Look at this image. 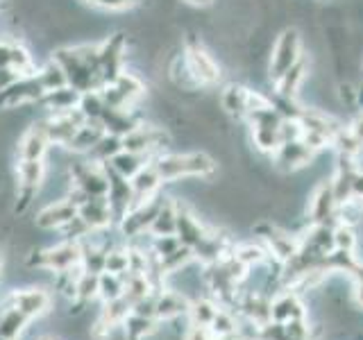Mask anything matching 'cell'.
Segmentation results:
<instances>
[{
  "label": "cell",
  "instance_id": "32",
  "mask_svg": "<svg viewBox=\"0 0 363 340\" xmlns=\"http://www.w3.org/2000/svg\"><path fill=\"white\" fill-rule=\"evenodd\" d=\"M268 247H261V245H255V243H245V245H238L232 256L236 261H241V264L245 268H252V266H259V264H264V261L268 259Z\"/></svg>",
  "mask_w": 363,
  "mask_h": 340
},
{
  "label": "cell",
  "instance_id": "18",
  "mask_svg": "<svg viewBox=\"0 0 363 340\" xmlns=\"http://www.w3.org/2000/svg\"><path fill=\"white\" fill-rule=\"evenodd\" d=\"M252 96L255 91H250L245 86H227L220 96V102H223V109L230 113V116H250V111H252Z\"/></svg>",
  "mask_w": 363,
  "mask_h": 340
},
{
  "label": "cell",
  "instance_id": "24",
  "mask_svg": "<svg viewBox=\"0 0 363 340\" xmlns=\"http://www.w3.org/2000/svg\"><path fill=\"white\" fill-rule=\"evenodd\" d=\"M175 227H177V204L175 202H162L155 220L150 225V236L159 238V236H175Z\"/></svg>",
  "mask_w": 363,
  "mask_h": 340
},
{
  "label": "cell",
  "instance_id": "21",
  "mask_svg": "<svg viewBox=\"0 0 363 340\" xmlns=\"http://www.w3.org/2000/svg\"><path fill=\"white\" fill-rule=\"evenodd\" d=\"M16 175H18V186H21V191L28 193V196H32V193L41 186L43 175H45L43 159H18Z\"/></svg>",
  "mask_w": 363,
  "mask_h": 340
},
{
  "label": "cell",
  "instance_id": "8",
  "mask_svg": "<svg viewBox=\"0 0 363 340\" xmlns=\"http://www.w3.org/2000/svg\"><path fill=\"white\" fill-rule=\"evenodd\" d=\"M123 50H125V39L123 34H113L111 39L105 41V45L98 50V62H100V75L102 82H113L123 71H121V62H123Z\"/></svg>",
  "mask_w": 363,
  "mask_h": 340
},
{
  "label": "cell",
  "instance_id": "29",
  "mask_svg": "<svg viewBox=\"0 0 363 340\" xmlns=\"http://www.w3.org/2000/svg\"><path fill=\"white\" fill-rule=\"evenodd\" d=\"M218 311H220V306L213 300H207V298L196 300L189 306V322L198 327H209Z\"/></svg>",
  "mask_w": 363,
  "mask_h": 340
},
{
  "label": "cell",
  "instance_id": "16",
  "mask_svg": "<svg viewBox=\"0 0 363 340\" xmlns=\"http://www.w3.org/2000/svg\"><path fill=\"white\" fill-rule=\"evenodd\" d=\"M48 145H50V139H48V132H45V125L43 123L34 125V128H30L26 136L21 139L18 159H43L45 152H48Z\"/></svg>",
  "mask_w": 363,
  "mask_h": 340
},
{
  "label": "cell",
  "instance_id": "2",
  "mask_svg": "<svg viewBox=\"0 0 363 340\" xmlns=\"http://www.w3.org/2000/svg\"><path fill=\"white\" fill-rule=\"evenodd\" d=\"M302 60V41H300V34L298 30H284L277 41H275V48H272L270 55V77L277 79L291 71V68Z\"/></svg>",
  "mask_w": 363,
  "mask_h": 340
},
{
  "label": "cell",
  "instance_id": "34",
  "mask_svg": "<svg viewBox=\"0 0 363 340\" xmlns=\"http://www.w3.org/2000/svg\"><path fill=\"white\" fill-rule=\"evenodd\" d=\"M209 332H211L213 338L238 332V320H236V315H234L232 311H227V309H220L218 313H216L213 322L209 324Z\"/></svg>",
  "mask_w": 363,
  "mask_h": 340
},
{
  "label": "cell",
  "instance_id": "15",
  "mask_svg": "<svg viewBox=\"0 0 363 340\" xmlns=\"http://www.w3.org/2000/svg\"><path fill=\"white\" fill-rule=\"evenodd\" d=\"M266 243H268V252L275 256L279 264H289V261L300 252L302 247V241L300 238H295L293 234L289 232H281V230H268V234L264 236Z\"/></svg>",
  "mask_w": 363,
  "mask_h": 340
},
{
  "label": "cell",
  "instance_id": "26",
  "mask_svg": "<svg viewBox=\"0 0 363 340\" xmlns=\"http://www.w3.org/2000/svg\"><path fill=\"white\" fill-rule=\"evenodd\" d=\"M32 317H28L23 311H18L16 306H9V309L0 315V340H16L23 329L28 327Z\"/></svg>",
  "mask_w": 363,
  "mask_h": 340
},
{
  "label": "cell",
  "instance_id": "20",
  "mask_svg": "<svg viewBox=\"0 0 363 340\" xmlns=\"http://www.w3.org/2000/svg\"><path fill=\"white\" fill-rule=\"evenodd\" d=\"M209 232L204 230V227L200 225V220L196 218V215H191L189 211L179 209L177 207V227H175V236L179 238L182 245L186 247H196L204 236H207Z\"/></svg>",
  "mask_w": 363,
  "mask_h": 340
},
{
  "label": "cell",
  "instance_id": "10",
  "mask_svg": "<svg viewBox=\"0 0 363 340\" xmlns=\"http://www.w3.org/2000/svg\"><path fill=\"white\" fill-rule=\"evenodd\" d=\"M336 209H338V202L334 196V186H332V181H325V184L315 188L313 198L309 202V218L315 225H327L336 215Z\"/></svg>",
  "mask_w": 363,
  "mask_h": 340
},
{
  "label": "cell",
  "instance_id": "7",
  "mask_svg": "<svg viewBox=\"0 0 363 340\" xmlns=\"http://www.w3.org/2000/svg\"><path fill=\"white\" fill-rule=\"evenodd\" d=\"M84 113L79 109H71V111H60L55 113L52 118H48L45 125V132H48V139L50 143L57 145H66L71 143V139L75 136V132L79 130V125H84Z\"/></svg>",
  "mask_w": 363,
  "mask_h": 340
},
{
  "label": "cell",
  "instance_id": "5",
  "mask_svg": "<svg viewBox=\"0 0 363 340\" xmlns=\"http://www.w3.org/2000/svg\"><path fill=\"white\" fill-rule=\"evenodd\" d=\"M184 66L193 82L198 84H216L220 79V68L213 57L202 48L200 43H191L184 55Z\"/></svg>",
  "mask_w": 363,
  "mask_h": 340
},
{
  "label": "cell",
  "instance_id": "42",
  "mask_svg": "<svg viewBox=\"0 0 363 340\" xmlns=\"http://www.w3.org/2000/svg\"><path fill=\"white\" fill-rule=\"evenodd\" d=\"M0 266H3V254H0Z\"/></svg>",
  "mask_w": 363,
  "mask_h": 340
},
{
  "label": "cell",
  "instance_id": "43",
  "mask_svg": "<svg viewBox=\"0 0 363 340\" xmlns=\"http://www.w3.org/2000/svg\"><path fill=\"white\" fill-rule=\"evenodd\" d=\"M86 3H96V0H86Z\"/></svg>",
  "mask_w": 363,
  "mask_h": 340
},
{
  "label": "cell",
  "instance_id": "25",
  "mask_svg": "<svg viewBox=\"0 0 363 340\" xmlns=\"http://www.w3.org/2000/svg\"><path fill=\"white\" fill-rule=\"evenodd\" d=\"M107 166H109L111 170H116V173H118L121 177L132 179L143 166H147V157H145V154H139V152L121 150Z\"/></svg>",
  "mask_w": 363,
  "mask_h": 340
},
{
  "label": "cell",
  "instance_id": "28",
  "mask_svg": "<svg viewBox=\"0 0 363 340\" xmlns=\"http://www.w3.org/2000/svg\"><path fill=\"white\" fill-rule=\"evenodd\" d=\"M121 150H123V139H121V136H116V134L107 132L94 147H91L89 154L94 157L96 164H109Z\"/></svg>",
  "mask_w": 363,
  "mask_h": 340
},
{
  "label": "cell",
  "instance_id": "37",
  "mask_svg": "<svg viewBox=\"0 0 363 340\" xmlns=\"http://www.w3.org/2000/svg\"><path fill=\"white\" fill-rule=\"evenodd\" d=\"M136 3V0H96L94 5L102 7V9H111V11H123Z\"/></svg>",
  "mask_w": 363,
  "mask_h": 340
},
{
  "label": "cell",
  "instance_id": "38",
  "mask_svg": "<svg viewBox=\"0 0 363 340\" xmlns=\"http://www.w3.org/2000/svg\"><path fill=\"white\" fill-rule=\"evenodd\" d=\"M352 200H359V204H363V173H357L352 181Z\"/></svg>",
  "mask_w": 363,
  "mask_h": 340
},
{
  "label": "cell",
  "instance_id": "19",
  "mask_svg": "<svg viewBox=\"0 0 363 340\" xmlns=\"http://www.w3.org/2000/svg\"><path fill=\"white\" fill-rule=\"evenodd\" d=\"M77 215L82 218L91 230H105V227L111 225L113 211L109 207L107 198H91L86 204L77 209Z\"/></svg>",
  "mask_w": 363,
  "mask_h": 340
},
{
  "label": "cell",
  "instance_id": "23",
  "mask_svg": "<svg viewBox=\"0 0 363 340\" xmlns=\"http://www.w3.org/2000/svg\"><path fill=\"white\" fill-rule=\"evenodd\" d=\"M79 98H82V94L75 89V86H71V84H66V86H60V89H52V91H48L43 98H41V102L48 109H52L55 113H60V111H71V109H77V105H79Z\"/></svg>",
  "mask_w": 363,
  "mask_h": 340
},
{
  "label": "cell",
  "instance_id": "12",
  "mask_svg": "<svg viewBox=\"0 0 363 340\" xmlns=\"http://www.w3.org/2000/svg\"><path fill=\"white\" fill-rule=\"evenodd\" d=\"M77 215V207L68 200H57L50 202L48 207H43L37 215V227L41 230H62Z\"/></svg>",
  "mask_w": 363,
  "mask_h": 340
},
{
  "label": "cell",
  "instance_id": "4",
  "mask_svg": "<svg viewBox=\"0 0 363 340\" xmlns=\"http://www.w3.org/2000/svg\"><path fill=\"white\" fill-rule=\"evenodd\" d=\"M43 96H45V89L39 79V73L21 75L9 86L0 91V107H18V105H26V102L41 100Z\"/></svg>",
  "mask_w": 363,
  "mask_h": 340
},
{
  "label": "cell",
  "instance_id": "35",
  "mask_svg": "<svg viewBox=\"0 0 363 340\" xmlns=\"http://www.w3.org/2000/svg\"><path fill=\"white\" fill-rule=\"evenodd\" d=\"M128 268H130L128 249H107L105 272H111V275H128Z\"/></svg>",
  "mask_w": 363,
  "mask_h": 340
},
{
  "label": "cell",
  "instance_id": "6",
  "mask_svg": "<svg viewBox=\"0 0 363 340\" xmlns=\"http://www.w3.org/2000/svg\"><path fill=\"white\" fill-rule=\"evenodd\" d=\"M168 141V136L164 130L152 128V125H136L132 132H128L123 136V150L130 152H139V154H150L159 147H164V143Z\"/></svg>",
  "mask_w": 363,
  "mask_h": 340
},
{
  "label": "cell",
  "instance_id": "39",
  "mask_svg": "<svg viewBox=\"0 0 363 340\" xmlns=\"http://www.w3.org/2000/svg\"><path fill=\"white\" fill-rule=\"evenodd\" d=\"M354 300H357V304H359V306H363V281H359V283H357Z\"/></svg>",
  "mask_w": 363,
  "mask_h": 340
},
{
  "label": "cell",
  "instance_id": "36",
  "mask_svg": "<svg viewBox=\"0 0 363 340\" xmlns=\"http://www.w3.org/2000/svg\"><path fill=\"white\" fill-rule=\"evenodd\" d=\"M357 234L352 232V227L347 222L338 225L334 230V249H343V252H354L357 249Z\"/></svg>",
  "mask_w": 363,
  "mask_h": 340
},
{
  "label": "cell",
  "instance_id": "40",
  "mask_svg": "<svg viewBox=\"0 0 363 340\" xmlns=\"http://www.w3.org/2000/svg\"><path fill=\"white\" fill-rule=\"evenodd\" d=\"M186 5H193V7H207V5H211L213 0H184Z\"/></svg>",
  "mask_w": 363,
  "mask_h": 340
},
{
  "label": "cell",
  "instance_id": "11",
  "mask_svg": "<svg viewBox=\"0 0 363 340\" xmlns=\"http://www.w3.org/2000/svg\"><path fill=\"white\" fill-rule=\"evenodd\" d=\"M50 295L43 288H28V290H16L9 298V306H16L28 317H39L50 309Z\"/></svg>",
  "mask_w": 363,
  "mask_h": 340
},
{
  "label": "cell",
  "instance_id": "14",
  "mask_svg": "<svg viewBox=\"0 0 363 340\" xmlns=\"http://www.w3.org/2000/svg\"><path fill=\"white\" fill-rule=\"evenodd\" d=\"M130 184H132V193H134V204H132V207H136V204H141L145 200L155 198L159 186L164 184V179L159 177L155 164H147V166H143L139 173H136L130 179Z\"/></svg>",
  "mask_w": 363,
  "mask_h": 340
},
{
  "label": "cell",
  "instance_id": "33",
  "mask_svg": "<svg viewBox=\"0 0 363 340\" xmlns=\"http://www.w3.org/2000/svg\"><path fill=\"white\" fill-rule=\"evenodd\" d=\"M98 283L100 275H91V272H82L75 281V300L79 302H91L98 298Z\"/></svg>",
  "mask_w": 363,
  "mask_h": 340
},
{
  "label": "cell",
  "instance_id": "41",
  "mask_svg": "<svg viewBox=\"0 0 363 340\" xmlns=\"http://www.w3.org/2000/svg\"><path fill=\"white\" fill-rule=\"evenodd\" d=\"M213 340H245V338L238 332H234V334H227V336H218V338H213Z\"/></svg>",
  "mask_w": 363,
  "mask_h": 340
},
{
  "label": "cell",
  "instance_id": "9",
  "mask_svg": "<svg viewBox=\"0 0 363 340\" xmlns=\"http://www.w3.org/2000/svg\"><path fill=\"white\" fill-rule=\"evenodd\" d=\"M270 313L272 322H293V320H306V309L300 300V295L286 288L279 293L275 300H270Z\"/></svg>",
  "mask_w": 363,
  "mask_h": 340
},
{
  "label": "cell",
  "instance_id": "22",
  "mask_svg": "<svg viewBox=\"0 0 363 340\" xmlns=\"http://www.w3.org/2000/svg\"><path fill=\"white\" fill-rule=\"evenodd\" d=\"M105 134H107V130L100 120H84V125H79V130L75 132L68 147L75 152H89Z\"/></svg>",
  "mask_w": 363,
  "mask_h": 340
},
{
  "label": "cell",
  "instance_id": "1",
  "mask_svg": "<svg viewBox=\"0 0 363 340\" xmlns=\"http://www.w3.org/2000/svg\"><path fill=\"white\" fill-rule=\"evenodd\" d=\"M155 168L164 181H175L182 177H209L213 175L216 164L209 154L204 152H189V154H162L155 159Z\"/></svg>",
  "mask_w": 363,
  "mask_h": 340
},
{
  "label": "cell",
  "instance_id": "13",
  "mask_svg": "<svg viewBox=\"0 0 363 340\" xmlns=\"http://www.w3.org/2000/svg\"><path fill=\"white\" fill-rule=\"evenodd\" d=\"M191 302L179 290H159L155 293V313L157 320H175L179 315H189Z\"/></svg>",
  "mask_w": 363,
  "mask_h": 340
},
{
  "label": "cell",
  "instance_id": "17",
  "mask_svg": "<svg viewBox=\"0 0 363 340\" xmlns=\"http://www.w3.org/2000/svg\"><path fill=\"white\" fill-rule=\"evenodd\" d=\"M0 66H3V68H11V71H16L18 75H32V73H37V71H34L32 57L28 55L26 48H21L18 43L0 41Z\"/></svg>",
  "mask_w": 363,
  "mask_h": 340
},
{
  "label": "cell",
  "instance_id": "30",
  "mask_svg": "<svg viewBox=\"0 0 363 340\" xmlns=\"http://www.w3.org/2000/svg\"><path fill=\"white\" fill-rule=\"evenodd\" d=\"M304 71H306V64L300 60L298 64H295L291 71L284 73L279 79H277V89H279V94L281 96H286V98H295L298 96V89L300 84L304 82Z\"/></svg>",
  "mask_w": 363,
  "mask_h": 340
},
{
  "label": "cell",
  "instance_id": "27",
  "mask_svg": "<svg viewBox=\"0 0 363 340\" xmlns=\"http://www.w3.org/2000/svg\"><path fill=\"white\" fill-rule=\"evenodd\" d=\"M157 322L155 317H143V315H136V313H130L125 317V336L130 340H143L147 336H152L157 332Z\"/></svg>",
  "mask_w": 363,
  "mask_h": 340
},
{
  "label": "cell",
  "instance_id": "3",
  "mask_svg": "<svg viewBox=\"0 0 363 340\" xmlns=\"http://www.w3.org/2000/svg\"><path fill=\"white\" fill-rule=\"evenodd\" d=\"M79 261H82V247L75 241H66V243H60L55 247H48L39 252V256L34 259V264L43 270H50V272H64L73 270L79 266Z\"/></svg>",
  "mask_w": 363,
  "mask_h": 340
},
{
  "label": "cell",
  "instance_id": "31",
  "mask_svg": "<svg viewBox=\"0 0 363 340\" xmlns=\"http://www.w3.org/2000/svg\"><path fill=\"white\" fill-rule=\"evenodd\" d=\"M125 293V275H111V272H102L98 283V298L102 302H111L121 298Z\"/></svg>",
  "mask_w": 363,
  "mask_h": 340
}]
</instances>
